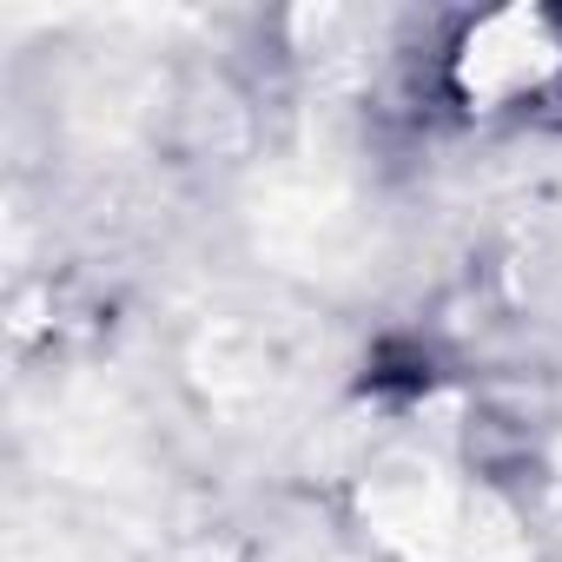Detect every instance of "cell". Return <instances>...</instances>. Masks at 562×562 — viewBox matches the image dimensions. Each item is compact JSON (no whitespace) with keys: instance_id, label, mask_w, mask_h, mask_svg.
Listing matches in <instances>:
<instances>
[{"instance_id":"1","label":"cell","mask_w":562,"mask_h":562,"mask_svg":"<svg viewBox=\"0 0 562 562\" xmlns=\"http://www.w3.org/2000/svg\"><path fill=\"white\" fill-rule=\"evenodd\" d=\"M371 522L417 562H522V542L509 522L463 483H450L437 463H391L364 490Z\"/></svg>"},{"instance_id":"2","label":"cell","mask_w":562,"mask_h":562,"mask_svg":"<svg viewBox=\"0 0 562 562\" xmlns=\"http://www.w3.org/2000/svg\"><path fill=\"white\" fill-rule=\"evenodd\" d=\"M555 67V41L536 14H496L463 41V93L470 100H509L522 87H536Z\"/></svg>"}]
</instances>
